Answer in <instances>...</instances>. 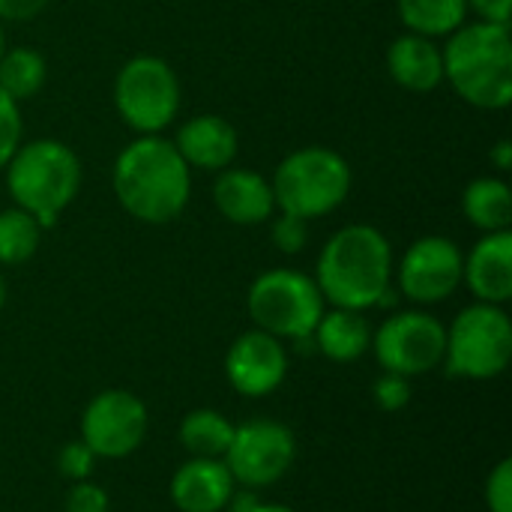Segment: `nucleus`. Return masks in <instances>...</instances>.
I'll return each instance as SVG.
<instances>
[{
  "instance_id": "nucleus-29",
  "label": "nucleus",
  "mask_w": 512,
  "mask_h": 512,
  "mask_svg": "<svg viewBox=\"0 0 512 512\" xmlns=\"http://www.w3.org/2000/svg\"><path fill=\"white\" fill-rule=\"evenodd\" d=\"M489 512H512V459H501L486 480Z\"/></svg>"
},
{
  "instance_id": "nucleus-5",
  "label": "nucleus",
  "mask_w": 512,
  "mask_h": 512,
  "mask_svg": "<svg viewBox=\"0 0 512 512\" xmlns=\"http://www.w3.org/2000/svg\"><path fill=\"white\" fill-rule=\"evenodd\" d=\"M270 186L279 213L312 222L345 204L351 192V165L330 147H300L276 165Z\"/></svg>"
},
{
  "instance_id": "nucleus-13",
  "label": "nucleus",
  "mask_w": 512,
  "mask_h": 512,
  "mask_svg": "<svg viewBox=\"0 0 512 512\" xmlns=\"http://www.w3.org/2000/svg\"><path fill=\"white\" fill-rule=\"evenodd\" d=\"M285 375H288L285 345L258 327L240 333L225 354V378L231 390L246 399L273 396L285 384Z\"/></svg>"
},
{
  "instance_id": "nucleus-33",
  "label": "nucleus",
  "mask_w": 512,
  "mask_h": 512,
  "mask_svg": "<svg viewBox=\"0 0 512 512\" xmlns=\"http://www.w3.org/2000/svg\"><path fill=\"white\" fill-rule=\"evenodd\" d=\"M492 162L501 168V171H507L512 165V144L507 138H501L498 144H495V150H492Z\"/></svg>"
},
{
  "instance_id": "nucleus-36",
  "label": "nucleus",
  "mask_w": 512,
  "mask_h": 512,
  "mask_svg": "<svg viewBox=\"0 0 512 512\" xmlns=\"http://www.w3.org/2000/svg\"><path fill=\"white\" fill-rule=\"evenodd\" d=\"M6 48H9V45H6V24L0 21V54H3Z\"/></svg>"
},
{
  "instance_id": "nucleus-35",
  "label": "nucleus",
  "mask_w": 512,
  "mask_h": 512,
  "mask_svg": "<svg viewBox=\"0 0 512 512\" xmlns=\"http://www.w3.org/2000/svg\"><path fill=\"white\" fill-rule=\"evenodd\" d=\"M6 306V279H3V273H0V309Z\"/></svg>"
},
{
  "instance_id": "nucleus-34",
  "label": "nucleus",
  "mask_w": 512,
  "mask_h": 512,
  "mask_svg": "<svg viewBox=\"0 0 512 512\" xmlns=\"http://www.w3.org/2000/svg\"><path fill=\"white\" fill-rule=\"evenodd\" d=\"M252 512H297V510H291V507H285V504H264V501H261V504H258Z\"/></svg>"
},
{
  "instance_id": "nucleus-7",
  "label": "nucleus",
  "mask_w": 512,
  "mask_h": 512,
  "mask_svg": "<svg viewBox=\"0 0 512 512\" xmlns=\"http://www.w3.org/2000/svg\"><path fill=\"white\" fill-rule=\"evenodd\" d=\"M512 360V321L504 306L471 303L447 327V375L465 381H492Z\"/></svg>"
},
{
  "instance_id": "nucleus-16",
  "label": "nucleus",
  "mask_w": 512,
  "mask_h": 512,
  "mask_svg": "<svg viewBox=\"0 0 512 512\" xmlns=\"http://www.w3.org/2000/svg\"><path fill=\"white\" fill-rule=\"evenodd\" d=\"M213 204L234 225H264L276 210L270 180L252 168H222L213 183Z\"/></svg>"
},
{
  "instance_id": "nucleus-26",
  "label": "nucleus",
  "mask_w": 512,
  "mask_h": 512,
  "mask_svg": "<svg viewBox=\"0 0 512 512\" xmlns=\"http://www.w3.org/2000/svg\"><path fill=\"white\" fill-rule=\"evenodd\" d=\"M57 471L60 477H66L69 483H81L90 480L96 471V453L84 444V441H69L60 447L57 453Z\"/></svg>"
},
{
  "instance_id": "nucleus-19",
  "label": "nucleus",
  "mask_w": 512,
  "mask_h": 512,
  "mask_svg": "<svg viewBox=\"0 0 512 512\" xmlns=\"http://www.w3.org/2000/svg\"><path fill=\"white\" fill-rule=\"evenodd\" d=\"M315 348L333 363H357L372 348V324L354 309H324L312 333Z\"/></svg>"
},
{
  "instance_id": "nucleus-15",
  "label": "nucleus",
  "mask_w": 512,
  "mask_h": 512,
  "mask_svg": "<svg viewBox=\"0 0 512 512\" xmlns=\"http://www.w3.org/2000/svg\"><path fill=\"white\" fill-rule=\"evenodd\" d=\"M462 282L477 303L504 306L512 300V231L483 234L465 258Z\"/></svg>"
},
{
  "instance_id": "nucleus-21",
  "label": "nucleus",
  "mask_w": 512,
  "mask_h": 512,
  "mask_svg": "<svg viewBox=\"0 0 512 512\" xmlns=\"http://www.w3.org/2000/svg\"><path fill=\"white\" fill-rule=\"evenodd\" d=\"M177 438L192 459H225L234 438V423L216 408H195L180 420Z\"/></svg>"
},
{
  "instance_id": "nucleus-18",
  "label": "nucleus",
  "mask_w": 512,
  "mask_h": 512,
  "mask_svg": "<svg viewBox=\"0 0 512 512\" xmlns=\"http://www.w3.org/2000/svg\"><path fill=\"white\" fill-rule=\"evenodd\" d=\"M390 78L411 93H432L444 84V54L429 36L402 33L387 45Z\"/></svg>"
},
{
  "instance_id": "nucleus-4",
  "label": "nucleus",
  "mask_w": 512,
  "mask_h": 512,
  "mask_svg": "<svg viewBox=\"0 0 512 512\" xmlns=\"http://www.w3.org/2000/svg\"><path fill=\"white\" fill-rule=\"evenodd\" d=\"M6 189L12 204L27 210L45 231L81 192V159L57 138L21 141L6 162Z\"/></svg>"
},
{
  "instance_id": "nucleus-24",
  "label": "nucleus",
  "mask_w": 512,
  "mask_h": 512,
  "mask_svg": "<svg viewBox=\"0 0 512 512\" xmlns=\"http://www.w3.org/2000/svg\"><path fill=\"white\" fill-rule=\"evenodd\" d=\"M42 225L21 207H6L0 210V264L3 267H18L30 261L39 252L42 243Z\"/></svg>"
},
{
  "instance_id": "nucleus-6",
  "label": "nucleus",
  "mask_w": 512,
  "mask_h": 512,
  "mask_svg": "<svg viewBox=\"0 0 512 512\" xmlns=\"http://www.w3.org/2000/svg\"><path fill=\"white\" fill-rule=\"evenodd\" d=\"M246 309L252 324L279 342H309L327 303L312 276L291 267H276L249 285Z\"/></svg>"
},
{
  "instance_id": "nucleus-31",
  "label": "nucleus",
  "mask_w": 512,
  "mask_h": 512,
  "mask_svg": "<svg viewBox=\"0 0 512 512\" xmlns=\"http://www.w3.org/2000/svg\"><path fill=\"white\" fill-rule=\"evenodd\" d=\"M465 3H468V12H477L480 15V21L510 27L512 0H465Z\"/></svg>"
},
{
  "instance_id": "nucleus-17",
  "label": "nucleus",
  "mask_w": 512,
  "mask_h": 512,
  "mask_svg": "<svg viewBox=\"0 0 512 512\" xmlns=\"http://www.w3.org/2000/svg\"><path fill=\"white\" fill-rule=\"evenodd\" d=\"M174 147L192 171L201 168V171L219 174L222 168L234 165L237 150H240V138H237V129L225 117L198 114L177 129Z\"/></svg>"
},
{
  "instance_id": "nucleus-22",
  "label": "nucleus",
  "mask_w": 512,
  "mask_h": 512,
  "mask_svg": "<svg viewBox=\"0 0 512 512\" xmlns=\"http://www.w3.org/2000/svg\"><path fill=\"white\" fill-rule=\"evenodd\" d=\"M396 12L408 33L429 39H447L468 21L465 0H396Z\"/></svg>"
},
{
  "instance_id": "nucleus-1",
  "label": "nucleus",
  "mask_w": 512,
  "mask_h": 512,
  "mask_svg": "<svg viewBox=\"0 0 512 512\" xmlns=\"http://www.w3.org/2000/svg\"><path fill=\"white\" fill-rule=\"evenodd\" d=\"M120 207L144 225H168L183 216L192 198V168L171 138L138 135L126 144L111 171Z\"/></svg>"
},
{
  "instance_id": "nucleus-27",
  "label": "nucleus",
  "mask_w": 512,
  "mask_h": 512,
  "mask_svg": "<svg viewBox=\"0 0 512 512\" xmlns=\"http://www.w3.org/2000/svg\"><path fill=\"white\" fill-rule=\"evenodd\" d=\"M270 240L279 252L297 255L309 243V222L300 216H291V213H279L270 225Z\"/></svg>"
},
{
  "instance_id": "nucleus-3",
  "label": "nucleus",
  "mask_w": 512,
  "mask_h": 512,
  "mask_svg": "<svg viewBox=\"0 0 512 512\" xmlns=\"http://www.w3.org/2000/svg\"><path fill=\"white\" fill-rule=\"evenodd\" d=\"M444 81L474 108L501 111L512 102L510 27L489 21H465L447 36Z\"/></svg>"
},
{
  "instance_id": "nucleus-9",
  "label": "nucleus",
  "mask_w": 512,
  "mask_h": 512,
  "mask_svg": "<svg viewBox=\"0 0 512 512\" xmlns=\"http://www.w3.org/2000/svg\"><path fill=\"white\" fill-rule=\"evenodd\" d=\"M372 351L384 372H396L405 378H420L444 366L447 351V324H441L432 312L414 306L396 312L372 330Z\"/></svg>"
},
{
  "instance_id": "nucleus-28",
  "label": "nucleus",
  "mask_w": 512,
  "mask_h": 512,
  "mask_svg": "<svg viewBox=\"0 0 512 512\" xmlns=\"http://www.w3.org/2000/svg\"><path fill=\"white\" fill-rule=\"evenodd\" d=\"M372 399L381 411L396 414L411 402V378L396 375V372H384L378 375V381L372 384Z\"/></svg>"
},
{
  "instance_id": "nucleus-12",
  "label": "nucleus",
  "mask_w": 512,
  "mask_h": 512,
  "mask_svg": "<svg viewBox=\"0 0 512 512\" xmlns=\"http://www.w3.org/2000/svg\"><path fill=\"white\" fill-rule=\"evenodd\" d=\"M462 270L465 255L456 246V240L441 234L420 237L405 249L396 267L399 294L420 309L438 306L462 288Z\"/></svg>"
},
{
  "instance_id": "nucleus-14",
  "label": "nucleus",
  "mask_w": 512,
  "mask_h": 512,
  "mask_svg": "<svg viewBox=\"0 0 512 512\" xmlns=\"http://www.w3.org/2000/svg\"><path fill=\"white\" fill-rule=\"evenodd\" d=\"M234 492L237 483L222 459L189 456L168 483V498L180 512H225Z\"/></svg>"
},
{
  "instance_id": "nucleus-10",
  "label": "nucleus",
  "mask_w": 512,
  "mask_h": 512,
  "mask_svg": "<svg viewBox=\"0 0 512 512\" xmlns=\"http://www.w3.org/2000/svg\"><path fill=\"white\" fill-rule=\"evenodd\" d=\"M297 459V438L291 426L267 417L246 420L234 426L231 447L225 453V465L237 486L243 489H267L276 486Z\"/></svg>"
},
{
  "instance_id": "nucleus-8",
  "label": "nucleus",
  "mask_w": 512,
  "mask_h": 512,
  "mask_svg": "<svg viewBox=\"0 0 512 512\" xmlns=\"http://www.w3.org/2000/svg\"><path fill=\"white\" fill-rule=\"evenodd\" d=\"M114 108L138 135H159L177 120L180 81L171 63L153 54L126 60L114 78Z\"/></svg>"
},
{
  "instance_id": "nucleus-20",
  "label": "nucleus",
  "mask_w": 512,
  "mask_h": 512,
  "mask_svg": "<svg viewBox=\"0 0 512 512\" xmlns=\"http://www.w3.org/2000/svg\"><path fill=\"white\" fill-rule=\"evenodd\" d=\"M462 210L468 222L483 231H510L512 225V192L501 177H477L462 192Z\"/></svg>"
},
{
  "instance_id": "nucleus-23",
  "label": "nucleus",
  "mask_w": 512,
  "mask_h": 512,
  "mask_svg": "<svg viewBox=\"0 0 512 512\" xmlns=\"http://www.w3.org/2000/svg\"><path fill=\"white\" fill-rule=\"evenodd\" d=\"M48 78V63L36 48L15 45L0 54V90L18 105L33 99Z\"/></svg>"
},
{
  "instance_id": "nucleus-2",
  "label": "nucleus",
  "mask_w": 512,
  "mask_h": 512,
  "mask_svg": "<svg viewBox=\"0 0 512 512\" xmlns=\"http://www.w3.org/2000/svg\"><path fill=\"white\" fill-rule=\"evenodd\" d=\"M312 279L336 309H375L393 288V246L375 225H345L324 243Z\"/></svg>"
},
{
  "instance_id": "nucleus-11",
  "label": "nucleus",
  "mask_w": 512,
  "mask_h": 512,
  "mask_svg": "<svg viewBox=\"0 0 512 512\" xmlns=\"http://www.w3.org/2000/svg\"><path fill=\"white\" fill-rule=\"evenodd\" d=\"M150 429L147 405L123 387H108L96 393L81 414V441L96 453V459H126L132 456Z\"/></svg>"
},
{
  "instance_id": "nucleus-30",
  "label": "nucleus",
  "mask_w": 512,
  "mask_h": 512,
  "mask_svg": "<svg viewBox=\"0 0 512 512\" xmlns=\"http://www.w3.org/2000/svg\"><path fill=\"white\" fill-rule=\"evenodd\" d=\"M66 512H111V501H108V492L90 480H81V483H72L69 492H66Z\"/></svg>"
},
{
  "instance_id": "nucleus-32",
  "label": "nucleus",
  "mask_w": 512,
  "mask_h": 512,
  "mask_svg": "<svg viewBox=\"0 0 512 512\" xmlns=\"http://www.w3.org/2000/svg\"><path fill=\"white\" fill-rule=\"evenodd\" d=\"M51 0H0V21H30L36 18Z\"/></svg>"
},
{
  "instance_id": "nucleus-25",
  "label": "nucleus",
  "mask_w": 512,
  "mask_h": 512,
  "mask_svg": "<svg viewBox=\"0 0 512 512\" xmlns=\"http://www.w3.org/2000/svg\"><path fill=\"white\" fill-rule=\"evenodd\" d=\"M21 135H24L21 105L0 90V171L6 168L12 153L21 147Z\"/></svg>"
}]
</instances>
